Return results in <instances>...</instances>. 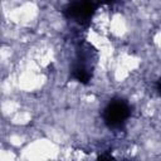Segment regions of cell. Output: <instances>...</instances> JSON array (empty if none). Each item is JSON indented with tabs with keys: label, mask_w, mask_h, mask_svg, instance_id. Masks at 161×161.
<instances>
[{
	"label": "cell",
	"mask_w": 161,
	"mask_h": 161,
	"mask_svg": "<svg viewBox=\"0 0 161 161\" xmlns=\"http://www.w3.org/2000/svg\"><path fill=\"white\" fill-rule=\"evenodd\" d=\"M130 116H131L130 104L121 98L111 101L103 111V121L106 126L112 130L122 128L126 125Z\"/></svg>",
	"instance_id": "cell-1"
},
{
	"label": "cell",
	"mask_w": 161,
	"mask_h": 161,
	"mask_svg": "<svg viewBox=\"0 0 161 161\" xmlns=\"http://www.w3.org/2000/svg\"><path fill=\"white\" fill-rule=\"evenodd\" d=\"M96 10H97V4L94 3L77 1V3H70L64 8V15L69 20H73L80 25H84L89 23Z\"/></svg>",
	"instance_id": "cell-2"
},
{
	"label": "cell",
	"mask_w": 161,
	"mask_h": 161,
	"mask_svg": "<svg viewBox=\"0 0 161 161\" xmlns=\"http://www.w3.org/2000/svg\"><path fill=\"white\" fill-rule=\"evenodd\" d=\"M91 50L80 48L77 52V58L72 67V78L82 84H87L92 78V67L91 63L87 60H91Z\"/></svg>",
	"instance_id": "cell-3"
},
{
	"label": "cell",
	"mask_w": 161,
	"mask_h": 161,
	"mask_svg": "<svg viewBox=\"0 0 161 161\" xmlns=\"http://www.w3.org/2000/svg\"><path fill=\"white\" fill-rule=\"evenodd\" d=\"M97 161H116V158H114L111 153H103V155H101V156L98 157Z\"/></svg>",
	"instance_id": "cell-4"
},
{
	"label": "cell",
	"mask_w": 161,
	"mask_h": 161,
	"mask_svg": "<svg viewBox=\"0 0 161 161\" xmlns=\"http://www.w3.org/2000/svg\"><path fill=\"white\" fill-rule=\"evenodd\" d=\"M156 91L158 92V94L161 96V79H158L157 80V83H156Z\"/></svg>",
	"instance_id": "cell-5"
}]
</instances>
